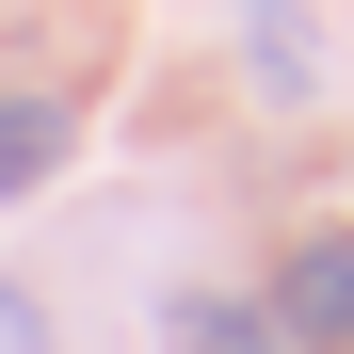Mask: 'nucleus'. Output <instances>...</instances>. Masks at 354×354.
<instances>
[{
  "label": "nucleus",
  "instance_id": "obj_1",
  "mask_svg": "<svg viewBox=\"0 0 354 354\" xmlns=\"http://www.w3.org/2000/svg\"><path fill=\"white\" fill-rule=\"evenodd\" d=\"M258 306H274V338H290V354H354V225H306V242L274 258Z\"/></svg>",
  "mask_w": 354,
  "mask_h": 354
},
{
  "label": "nucleus",
  "instance_id": "obj_2",
  "mask_svg": "<svg viewBox=\"0 0 354 354\" xmlns=\"http://www.w3.org/2000/svg\"><path fill=\"white\" fill-rule=\"evenodd\" d=\"M65 145H81V113L17 81V97H0V209H17V194H48V177H65Z\"/></svg>",
  "mask_w": 354,
  "mask_h": 354
},
{
  "label": "nucleus",
  "instance_id": "obj_3",
  "mask_svg": "<svg viewBox=\"0 0 354 354\" xmlns=\"http://www.w3.org/2000/svg\"><path fill=\"white\" fill-rule=\"evenodd\" d=\"M161 354H290V338H274V306H242V290H177Z\"/></svg>",
  "mask_w": 354,
  "mask_h": 354
},
{
  "label": "nucleus",
  "instance_id": "obj_4",
  "mask_svg": "<svg viewBox=\"0 0 354 354\" xmlns=\"http://www.w3.org/2000/svg\"><path fill=\"white\" fill-rule=\"evenodd\" d=\"M0 354H48V306H32L17 274H0Z\"/></svg>",
  "mask_w": 354,
  "mask_h": 354
},
{
  "label": "nucleus",
  "instance_id": "obj_5",
  "mask_svg": "<svg viewBox=\"0 0 354 354\" xmlns=\"http://www.w3.org/2000/svg\"><path fill=\"white\" fill-rule=\"evenodd\" d=\"M258 17H274V0H258Z\"/></svg>",
  "mask_w": 354,
  "mask_h": 354
}]
</instances>
